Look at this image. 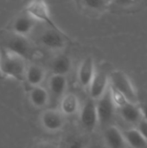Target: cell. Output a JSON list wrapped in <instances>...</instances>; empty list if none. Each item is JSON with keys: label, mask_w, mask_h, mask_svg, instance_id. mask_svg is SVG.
Instances as JSON below:
<instances>
[{"label": "cell", "mask_w": 147, "mask_h": 148, "mask_svg": "<svg viewBox=\"0 0 147 148\" xmlns=\"http://www.w3.org/2000/svg\"><path fill=\"white\" fill-rule=\"evenodd\" d=\"M79 114L82 127L89 132L94 131L99 123L95 101L91 98L87 100L84 105L81 107Z\"/></svg>", "instance_id": "obj_6"}, {"label": "cell", "mask_w": 147, "mask_h": 148, "mask_svg": "<svg viewBox=\"0 0 147 148\" xmlns=\"http://www.w3.org/2000/svg\"><path fill=\"white\" fill-rule=\"evenodd\" d=\"M109 88V76L102 70H96L94 76L88 87L90 98L99 100Z\"/></svg>", "instance_id": "obj_9"}, {"label": "cell", "mask_w": 147, "mask_h": 148, "mask_svg": "<svg viewBox=\"0 0 147 148\" xmlns=\"http://www.w3.org/2000/svg\"><path fill=\"white\" fill-rule=\"evenodd\" d=\"M35 148H59V146L52 141H42L36 144Z\"/></svg>", "instance_id": "obj_24"}, {"label": "cell", "mask_w": 147, "mask_h": 148, "mask_svg": "<svg viewBox=\"0 0 147 148\" xmlns=\"http://www.w3.org/2000/svg\"><path fill=\"white\" fill-rule=\"evenodd\" d=\"M25 12L31 16L36 22H43L49 28L55 30H62L53 21L47 3L43 1H32L28 3L25 9Z\"/></svg>", "instance_id": "obj_4"}, {"label": "cell", "mask_w": 147, "mask_h": 148, "mask_svg": "<svg viewBox=\"0 0 147 148\" xmlns=\"http://www.w3.org/2000/svg\"><path fill=\"white\" fill-rule=\"evenodd\" d=\"M95 102H96L99 124L102 126L109 124L113 118L116 109V106L113 100V96L110 89V84L106 93L99 100L95 101Z\"/></svg>", "instance_id": "obj_3"}, {"label": "cell", "mask_w": 147, "mask_h": 148, "mask_svg": "<svg viewBox=\"0 0 147 148\" xmlns=\"http://www.w3.org/2000/svg\"><path fill=\"white\" fill-rule=\"evenodd\" d=\"M109 84L127 102L133 104L138 103V93L125 73L120 70L113 71L109 75Z\"/></svg>", "instance_id": "obj_2"}, {"label": "cell", "mask_w": 147, "mask_h": 148, "mask_svg": "<svg viewBox=\"0 0 147 148\" xmlns=\"http://www.w3.org/2000/svg\"><path fill=\"white\" fill-rule=\"evenodd\" d=\"M27 67L23 57L5 47L0 49V73L2 75L23 81L25 80Z\"/></svg>", "instance_id": "obj_1"}, {"label": "cell", "mask_w": 147, "mask_h": 148, "mask_svg": "<svg viewBox=\"0 0 147 148\" xmlns=\"http://www.w3.org/2000/svg\"><path fill=\"white\" fill-rule=\"evenodd\" d=\"M67 148H86V143L82 139H75L68 144Z\"/></svg>", "instance_id": "obj_23"}, {"label": "cell", "mask_w": 147, "mask_h": 148, "mask_svg": "<svg viewBox=\"0 0 147 148\" xmlns=\"http://www.w3.org/2000/svg\"><path fill=\"white\" fill-rule=\"evenodd\" d=\"M52 75H58L67 76V75L72 69V60L71 58L64 54L58 55L55 56L51 62Z\"/></svg>", "instance_id": "obj_15"}, {"label": "cell", "mask_w": 147, "mask_h": 148, "mask_svg": "<svg viewBox=\"0 0 147 148\" xmlns=\"http://www.w3.org/2000/svg\"><path fill=\"white\" fill-rule=\"evenodd\" d=\"M96 72L94 59L91 56L85 58L80 64L77 78L80 85L83 88H88Z\"/></svg>", "instance_id": "obj_10"}, {"label": "cell", "mask_w": 147, "mask_h": 148, "mask_svg": "<svg viewBox=\"0 0 147 148\" xmlns=\"http://www.w3.org/2000/svg\"><path fill=\"white\" fill-rule=\"evenodd\" d=\"M143 120L147 121V93L142 91L138 94V103H137Z\"/></svg>", "instance_id": "obj_21"}, {"label": "cell", "mask_w": 147, "mask_h": 148, "mask_svg": "<svg viewBox=\"0 0 147 148\" xmlns=\"http://www.w3.org/2000/svg\"><path fill=\"white\" fill-rule=\"evenodd\" d=\"M81 109V103L76 95L73 93L65 94L60 101V111L65 116H71L78 114Z\"/></svg>", "instance_id": "obj_12"}, {"label": "cell", "mask_w": 147, "mask_h": 148, "mask_svg": "<svg viewBox=\"0 0 147 148\" xmlns=\"http://www.w3.org/2000/svg\"><path fill=\"white\" fill-rule=\"evenodd\" d=\"M136 129L139 132V134L142 135V137L146 140L147 142V121L145 120H141L138 124Z\"/></svg>", "instance_id": "obj_22"}, {"label": "cell", "mask_w": 147, "mask_h": 148, "mask_svg": "<svg viewBox=\"0 0 147 148\" xmlns=\"http://www.w3.org/2000/svg\"><path fill=\"white\" fill-rule=\"evenodd\" d=\"M29 99L30 103L37 108H42L49 104V94L47 89L42 86L34 87L31 88Z\"/></svg>", "instance_id": "obj_18"}, {"label": "cell", "mask_w": 147, "mask_h": 148, "mask_svg": "<svg viewBox=\"0 0 147 148\" xmlns=\"http://www.w3.org/2000/svg\"><path fill=\"white\" fill-rule=\"evenodd\" d=\"M104 139L109 148H125L126 145L123 133L115 126L107 127L104 133Z\"/></svg>", "instance_id": "obj_14"}, {"label": "cell", "mask_w": 147, "mask_h": 148, "mask_svg": "<svg viewBox=\"0 0 147 148\" xmlns=\"http://www.w3.org/2000/svg\"><path fill=\"white\" fill-rule=\"evenodd\" d=\"M117 108L122 119L128 123L138 124L143 119L137 104H133L126 101Z\"/></svg>", "instance_id": "obj_13"}, {"label": "cell", "mask_w": 147, "mask_h": 148, "mask_svg": "<svg viewBox=\"0 0 147 148\" xmlns=\"http://www.w3.org/2000/svg\"><path fill=\"white\" fill-rule=\"evenodd\" d=\"M4 47L21 56L25 60H28L31 57L34 50L33 45L28 37L21 36L14 33L8 36Z\"/></svg>", "instance_id": "obj_5"}, {"label": "cell", "mask_w": 147, "mask_h": 148, "mask_svg": "<svg viewBox=\"0 0 147 148\" xmlns=\"http://www.w3.org/2000/svg\"><path fill=\"white\" fill-rule=\"evenodd\" d=\"M40 121L42 127L46 131L55 133L64 127L65 119L59 109H47L41 114Z\"/></svg>", "instance_id": "obj_7"}, {"label": "cell", "mask_w": 147, "mask_h": 148, "mask_svg": "<svg viewBox=\"0 0 147 148\" xmlns=\"http://www.w3.org/2000/svg\"><path fill=\"white\" fill-rule=\"evenodd\" d=\"M125 141L133 148H147V142L136 128H131L123 133Z\"/></svg>", "instance_id": "obj_19"}, {"label": "cell", "mask_w": 147, "mask_h": 148, "mask_svg": "<svg viewBox=\"0 0 147 148\" xmlns=\"http://www.w3.org/2000/svg\"><path fill=\"white\" fill-rule=\"evenodd\" d=\"M45 77L46 71L42 67L37 64H30L27 67L25 80L32 88L41 86V84L45 80Z\"/></svg>", "instance_id": "obj_16"}, {"label": "cell", "mask_w": 147, "mask_h": 148, "mask_svg": "<svg viewBox=\"0 0 147 148\" xmlns=\"http://www.w3.org/2000/svg\"><path fill=\"white\" fill-rule=\"evenodd\" d=\"M81 3L82 4V6H84L88 10H101L106 7H107L110 2L104 1V0H86V1H81Z\"/></svg>", "instance_id": "obj_20"}, {"label": "cell", "mask_w": 147, "mask_h": 148, "mask_svg": "<svg viewBox=\"0 0 147 148\" xmlns=\"http://www.w3.org/2000/svg\"><path fill=\"white\" fill-rule=\"evenodd\" d=\"M36 23L37 22L31 16L25 12L18 16L13 22L12 33L21 36L28 37V36L33 31Z\"/></svg>", "instance_id": "obj_11"}, {"label": "cell", "mask_w": 147, "mask_h": 148, "mask_svg": "<svg viewBox=\"0 0 147 148\" xmlns=\"http://www.w3.org/2000/svg\"><path fill=\"white\" fill-rule=\"evenodd\" d=\"M68 38V36L62 30H55L49 28L41 34L40 42L45 48L57 50L66 46Z\"/></svg>", "instance_id": "obj_8"}, {"label": "cell", "mask_w": 147, "mask_h": 148, "mask_svg": "<svg viewBox=\"0 0 147 148\" xmlns=\"http://www.w3.org/2000/svg\"><path fill=\"white\" fill-rule=\"evenodd\" d=\"M49 88L50 93L56 98H62L68 88L67 76L52 75L49 80Z\"/></svg>", "instance_id": "obj_17"}]
</instances>
